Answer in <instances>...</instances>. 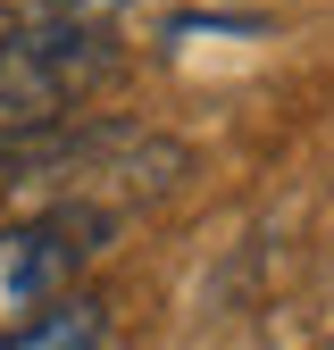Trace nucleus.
<instances>
[{"label": "nucleus", "mask_w": 334, "mask_h": 350, "mask_svg": "<svg viewBox=\"0 0 334 350\" xmlns=\"http://www.w3.org/2000/svg\"><path fill=\"white\" fill-rule=\"evenodd\" d=\"M109 217H25V226H0V334H17L34 317H51L75 267L101 250Z\"/></svg>", "instance_id": "nucleus-3"}, {"label": "nucleus", "mask_w": 334, "mask_h": 350, "mask_svg": "<svg viewBox=\"0 0 334 350\" xmlns=\"http://www.w3.org/2000/svg\"><path fill=\"white\" fill-rule=\"evenodd\" d=\"M109 75H117V51H109V33L84 25V17L0 33V117L9 125H42V134H51V125Z\"/></svg>", "instance_id": "nucleus-2"}, {"label": "nucleus", "mask_w": 334, "mask_h": 350, "mask_svg": "<svg viewBox=\"0 0 334 350\" xmlns=\"http://www.w3.org/2000/svg\"><path fill=\"white\" fill-rule=\"evenodd\" d=\"M184 142H159L134 134V125H67V134H25L9 175H17V200H34V217H109L159 200L184 184Z\"/></svg>", "instance_id": "nucleus-1"}, {"label": "nucleus", "mask_w": 334, "mask_h": 350, "mask_svg": "<svg viewBox=\"0 0 334 350\" xmlns=\"http://www.w3.org/2000/svg\"><path fill=\"white\" fill-rule=\"evenodd\" d=\"M67 17H101V9H125V0H59Z\"/></svg>", "instance_id": "nucleus-5"}, {"label": "nucleus", "mask_w": 334, "mask_h": 350, "mask_svg": "<svg viewBox=\"0 0 334 350\" xmlns=\"http://www.w3.org/2000/svg\"><path fill=\"white\" fill-rule=\"evenodd\" d=\"M326 350H334V342H326Z\"/></svg>", "instance_id": "nucleus-6"}, {"label": "nucleus", "mask_w": 334, "mask_h": 350, "mask_svg": "<svg viewBox=\"0 0 334 350\" xmlns=\"http://www.w3.org/2000/svg\"><path fill=\"white\" fill-rule=\"evenodd\" d=\"M109 317H101V300H59L51 317H34L17 334H0V350H101Z\"/></svg>", "instance_id": "nucleus-4"}]
</instances>
